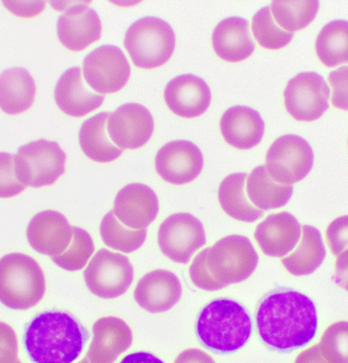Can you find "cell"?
I'll return each instance as SVG.
<instances>
[{"mask_svg": "<svg viewBox=\"0 0 348 363\" xmlns=\"http://www.w3.org/2000/svg\"><path fill=\"white\" fill-rule=\"evenodd\" d=\"M256 325L262 342L276 352H288L308 345L318 331L315 303L304 294L279 289L258 305Z\"/></svg>", "mask_w": 348, "mask_h": 363, "instance_id": "6da1fadb", "label": "cell"}, {"mask_svg": "<svg viewBox=\"0 0 348 363\" xmlns=\"http://www.w3.org/2000/svg\"><path fill=\"white\" fill-rule=\"evenodd\" d=\"M89 334L67 312L47 311L36 315L26 328L24 347L38 363H71L84 350Z\"/></svg>", "mask_w": 348, "mask_h": 363, "instance_id": "7a4b0ae2", "label": "cell"}, {"mask_svg": "<svg viewBox=\"0 0 348 363\" xmlns=\"http://www.w3.org/2000/svg\"><path fill=\"white\" fill-rule=\"evenodd\" d=\"M252 321L247 310L232 299L219 298L205 306L196 323L197 337L205 347L231 354L247 344Z\"/></svg>", "mask_w": 348, "mask_h": 363, "instance_id": "3957f363", "label": "cell"}, {"mask_svg": "<svg viewBox=\"0 0 348 363\" xmlns=\"http://www.w3.org/2000/svg\"><path fill=\"white\" fill-rule=\"evenodd\" d=\"M46 291L44 273L32 257L9 254L0 259V303L12 310L35 307Z\"/></svg>", "mask_w": 348, "mask_h": 363, "instance_id": "277c9868", "label": "cell"}, {"mask_svg": "<svg viewBox=\"0 0 348 363\" xmlns=\"http://www.w3.org/2000/svg\"><path fill=\"white\" fill-rule=\"evenodd\" d=\"M124 47L134 65L142 69H156L172 57L176 34L164 20L145 16L126 30Z\"/></svg>", "mask_w": 348, "mask_h": 363, "instance_id": "5b68a950", "label": "cell"}, {"mask_svg": "<svg viewBox=\"0 0 348 363\" xmlns=\"http://www.w3.org/2000/svg\"><path fill=\"white\" fill-rule=\"evenodd\" d=\"M258 255L245 236L230 235L218 240L208 250L207 267L225 286L244 282L255 272Z\"/></svg>", "mask_w": 348, "mask_h": 363, "instance_id": "8992f818", "label": "cell"}, {"mask_svg": "<svg viewBox=\"0 0 348 363\" xmlns=\"http://www.w3.org/2000/svg\"><path fill=\"white\" fill-rule=\"evenodd\" d=\"M67 156L56 142L40 140L20 147L16 156L18 179L26 187L50 186L66 170Z\"/></svg>", "mask_w": 348, "mask_h": 363, "instance_id": "52a82bcc", "label": "cell"}, {"mask_svg": "<svg viewBox=\"0 0 348 363\" xmlns=\"http://www.w3.org/2000/svg\"><path fill=\"white\" fill-rule=\"evenodd\" d=\"M264 167L269 175L278 183L295 184L304 179L313 169V148L301 136H281L266 152Z\"/></svg>", "mask_w": 348, "mask_h": 363, "instance_id": "ba28073f", "label": "cell"}, {"mask_svg": "<svg viewBox=\"0 0 348 363\" xmlns=\"http://www.w3.org/2000/svg\"><path fill=\"white\" fill-rule=\"evenodd\" d=\"M134 279V269L128 257L101 250L84 271L87 289L99 298L113 299L126 293Z\"/></svg>", "mask_w": 348, "mask_h": 363, "instance_id": "9c48e42d", "label": "cell"}, {"mask_svg": "<svg viewBox=\"0 0 348 363\" xmlns=\"http://www.w3.org/2000/svg\"><path fill=\"white\" fill-rule=\"evenodd\" d=\"M83 74L93 91L106 95L125 86L131 77V67L119 47L105 45L85 57Z\"/></svg>", "mask_w": 348, "mask_h": 363, "instance_id": "30bf717a", "label": "cell"}, {"mask_svg": "<svg viewBox=\"0 0 348 363\" xmlns=\"http://www.w3.org/2000/svg\"><path fill=\"white\" fill-rule=\"evenodd\" d=\"M330 95V87L320 74L299 73L284 89V105L296 121L313 122L327 111Z\"/></svg>", "mask_w": 348, "mask_h": 363, "instance_id": "8fae6325", "label": "cell"}, {"mask_svg": "<svg viewBox=\"0 0 348 363\" xmlns=\"http://www.w3.org/2000/svg\"><path fill=\"white\" fill-rule=\"evenodd\" d=\"M158 244L167 258L186 264L206 244L203 223L191 213L172 214L160 225Z\"/></svg>", "mask_w": 348, "mask_h": 363, "instance_id": "7c38bea8", "label": "cell"}, {"mask_svg": "<svg viewBox=\"0 0 348 363\" xmlns=\"http://www.w3.org/2000/svg\"><path fill=\"white\" fill-rule=\"evenodd\" d=\"M155 168L159 177L170 184H189L203 171V152L192 142L173 140L157 152Z\"/></svg>", "mask_w": 348, "mask_h": 363, "instance_id": "4fadbf2b", "label": "cell"}, {"mask_svg": "<svg viewBox=\"0 0 348 363\" xmlns=\"http://www.w3.org/2000/svg\"><path fill=\"white\" fill-rule=\"evenodd\" d=\"M154 118L140 104H125L118 108L108 119L109 138L120 150H138L154 133Z\"/></svg>", "mask_w": 348, "mask_h": 363, "instance_id": "5bb4252c", "label": "cell"}, {"mask_svg": "<svg viewBox=\"0 0 348 363\" xmlns=\"http://www.w3.org/2000/svg\"><path fill=\"white\" fill-rule=\"evenodd\" d=\"M26 236L35 252L45 256H59L70 246L73 228L60 212L46 210L30 220Z\"/></svg>", "mask_w": 348, "mask_h": 363, "instance_id": "9a60e30c", "label": "cell"}, {"mask_svg": "<svg viewBox=\"0 0 348 363\" xmlns=\"http://www.w3.org/2000/svg\"><path fill=\"white\" fill-rule=\"evenodd\" d=\"M89 3H77L59 18L57 34L61 44L71 52H83L101 40V22Z\"/></svg>", "mask_w": 348, "mask_h": 363, "instance_id": "2e32d148", "label": "cell"}, {"mask_svg": "<svg viewBox=\"0 0 348 363\" xmlns=\"http://www.w3.org/2000/svg\"><path fill=\"white\" fill-rule=\"evenodd\" d=\"M158 212V197L147 185L132 183L116 196L113 213L128 228L133 230L147 228L155 221Z\"/></svg>", "mask_w": 348, "mask_h": 363, "instance_id": "e0dca14e", "label": "cell"}, {"mask_svg": "<svg viewBox=\"0 0 348 363\" xmlns=\"http://www.w3.org/2000/svg\"><path fill=\"white\" fill-rule=\"evenodd\" d=\"M164 98L173 113L184 119H193L207 111L211 103V91L201 77L183 74L169 82Z\"/></svg>", "mask_w": 348, "mask_h": 363, "instance_id": "ac0fdd59", "label": "cell"}, {"mask_svg": "<svg viewBox=\"0 0 348 363\" xmlns=\"http://www.w3.org/2000/svg\"><path fill=\"white\" fill-rule=\"evenodd\" d=\"M93 340L83 362L111 363L131 347L133 333L123 320L105 317L93 325Z\"/></svg>", "mask_w": 348, "mask_h": 363, "instance_id": "d6986e66", "label": "cell"}, {"mask_svg": "<svg viewBox=\"0 0 348 363\" xmlns=\"http://www.w3.org/2000/svg\"><path fill=\"white\" fill-rule=\"evenodd\" d=\"M105 95L97 94L87 85L80 67L68 69L55 87V101L61 111L70 117L81 118L99 109Z\"/></svg>", "mask_w": 348, "mask_h": 363, "instance_id": "ffe728a7", "label": "cell"}, {"mask_svg": "<svg viewBox=\"0 0 348 363\" xmlns=\"http://www.w3.org/2000/svg\"><path fill=\"white\" fill-rule=\"evenodd\" d=\"M182 285L174 273L155 270L138 281L134 298L140 308L150 313H162L172 309L180 301Z\"/></svg>", "mask_w": 348, "mask_h": 363, "instance_id": "44dd1931", "label": "cell"}, {"mask_svg": "<svg viewBox=\"0 0 348 363\" xmlns=\"http://www.w3.org/2000/svg\"><path fill=\"white\" fill-rule=\"evenodd\" d=\"M302 228L290 212L270 214L255 230V240L264 255L284 257L298 244Z\"/></svg>", "mask_w": 348, "mask_h": 363, "instance_id": "7402d4cb", "label": "cell"}, {"mask_svg": "<svg viewBox=\"0 0 348 363\" xmlns=\"http://www.w3.org/2000/svg\"><path fill=\"white\" fill-rule=\"evenodd\" d=\"M220 130L230 146L248 150L262 142L264 122L259 112L245 106L228 109L220 120Z\"/></svg>", "mask_w": 348, "mask_h": 363, "instance_id": "603a6c76", "label": "cell"}, {"mask_svg": "<svg viewBox=\"0 0 348 363\" xmlns=\"http://www.w3.org/2000/svg\"><path fill=\"white\" fill-rule=\"evenodd\" d=\"M213 47L219 58L228 62H241L252 56L255 43L247 20L231 16L220 22L213 33Z\"/></svg>", "mask_w": 348, "mask_h": 363, "instance_id": "cb8c5ba5", "label": "cell"}, {"mask_svg": "<svg viewBox=\"0 0 348 363\" xmlns=\"http://www.w3.org/2000/svg\"><path fill=\"white\" fill-rule=\"evenodd\" d=\"M36 86L23 68H11L0 74V109L16 116L28 111L34 103Z\"/></svg>", "mask_w": 348, "mask_h": 363, "instance_id": "d4e9b609", "label": "cell"}, {"mask_svg": "<svg viewBox=\"0 0 348 363\" xmlns=\"http://www.w3.org/2000/svg\"><path fill=\"white\" fill-rule=\"evenodd\" d=\"M109 117L108 112H101L87 119L81 126L79 133L81 150L87 158L95 162H113L123 152L109 138L107 130Z\"/></svg>", "mask_w": 348, "mask_h": 363, "instance_id": "484cf974", "label": "cell"}, {"mask_svg": "<svg viewBox=\"0 0 348 363\" xmlns=\"http://www.w3.org/2000/svg\"><path fill=\"white\" fill-rule=\"evenodd\" d=\"M246 173H234L228 175L219 186L218 198L223 211L242 222L257 221L262 217L264 211L252 205L246 193Z\"/></svg>", "mask_w": 348, "mask_h": 363, "instance_id": "4316f807", "label": "cell"}, {"mask_svg": "<svg viewBox=\"0 0 348 363\" xmlns=\"http://www.w3.org/2000/svg\"><path fill=\"white\" fill-rule=\"evenodd\" d=\"M246 193L252 205L264 211L284 207L292 197L293 186L274 181L266 167L260 166L248 175Z\"/></svg>", "mask_w": 348, "mask_h": 363, "instance_id": "83f0119b", "label": "cell"}, {"mask_svg": "<svg viewBox=\"0 0 348 363\" xmlns=\"http://www.w3.org/2000/svg\"><path fill=\"white\" fill-rule=\"evenodd\" d=\"M302 235L294 252L282 258L283 266L295 277L313 274L322 264L327 254L322 236L317 228L304 225Z\"/></svg>", "mask_w": 348, "mask_h": 363, "instance_id": "f1b7e54d", "label": "cell"}, {"mask_svg": "<svg viewBox=\"0 0 348 363\" xmlns=\"http://www.w3.org/2000/svg\"><path fill=\"white\" fill-rule=\"evenodd\" d=\"M297 362H348V322L331 324L323 332L319 344L305 350Z\"/></svg>", "mask_w": 348, "mask_h": 363, "instance_id": "f546056e", "label": "cell"}, {"mask_svg": "<svg viewBox=\"0 0 348 363\" xmlns=\"http://www.w3.org/2000/svg\"><path fill=\"white\" fill-rule=\"evenodd\" d=\"M315 54L327 68L348 63V21L335 20L323 26L315 40Z\"/></svg>", "mask_w": 348, "mask_h": 363, "instance_id": "4dcf8cb0", "label": "cell"}, {"mask_svg": "<svg viewBox=\"0 0 348 363\" xmlns=\"http://www.w3.org/2000/svg\"><path fill=\"white\" fill-rule=\"evenodd\" d=\"M101 236L103 242L118 252L131 254L140 250L146 240V228L133 230L120 223L113 211H109L101 220Z\"/></svg>", "mask_w": 348, "mask_h": 363, "instance_id": "1f68e13d", "label": "cell"}, {"mask_svg": "<svg viewBox=\"0 0 348 363\" xmlns=\"http://www.w3.org/2000/svg\"><path fill=\"white\" fill-rule=\"evenodd\" d=\"M272 16L276 23L286 30L294 33L307 28L315 20L319 10L318 1H274Z\"/></svg>", "mask_w": 348, "mask_h": 363, "instance_id": "d6a6232c", "label": "cell"}, {"mask_svg": "<svg viewBox=\"0 0 348 363\" xmlns=\"http://www.w3.org/2000/svg\"><path fill=\"white\" fill-rule=\"evenodd\" d=\"M252 30L258 44L270 50L284 48L294 36L293 33L286 32L276 23L270 7L262 8L252 16Z\"/></svg>", "mask_w": 348, "mask_h": 363, "instance_id": "836d02e7", "label": "cell"}, {"mask_svg": "<svg viewBox=\"0 0 348 363\" xmlns=\"http://www.w3.org/2000/svg\"><path fill=\"white\" fill-rule=\"evenodd\" d=\"M93 238L86 230L73 228V238L68 250L59 256L52 257V262L67 271H80L94 254Z\"/></svg>", "mask_w": 348, "mask_h": 363, "instance_id": "e575fe53", "label": "cell"}, {"mask_svg": "<svg viewBox=\"0 0 348 363\" xmlns=\"http://www.w3.org/2000/svg\"><path fill=\"white\" fill-rule=\"evenodd\" d=\"M26 189L16 172V156L0 152V198L14 197Z\"/></svg>", "mask_w": 348, "mask_h": 363, "instance_id": "d590c367", "label": "cell"}, {"mask_svg": "<svg viewBox=\"0 0 348 363\" xmlns=\"http://www.w3.org/2000/svg\"><path fill=\"white\" fill-rule=\"evenodd\" d=\"M208 250L209 248H206L195 257L192 266L189 267V277L192 279L193 284L203 291H219L225 289V286L213 277L207 267Z\"/></svg>", "mask_w": 348, "mask_h": 363, "instance_id": "8d00e7d4", "label": "cell"}, {"mask_svg": "<svg viewBox=\"0 0 348 363\" xmlns=\"http://www.w3.org/2000/svg\"><path fill=\"white\" fill-rule=\"evenodd\" d=\"M329 83L332 89V106L348 111V67L332 71L329 74Z\"/></svg>", "mask_w": 348, "mask_h": 363, "instance_id": "74e56055", "label": "cell"}, {"mask_svg": "<svg viewBox=\"0 0 348 363\" xmlns=\"http://www.w3.org/2000/svg\"><path fill=\"white\" fill-rule=\"evenodd\" d=\"M327 242L330 250L335 256L348 248V216L337 218L332 221L327 228Z\"/></svg>", "mask_w": 348, "mask_h": 363, "instance_id": "f35d334b", "label": "cell"}, {"mask_svg": "<svg viewBox=\"0 0 348 363\" xmlns=\"http://www.w3.org/2000/svg\"><path fill=\"white\" fill-rule=\"evenodd\" d=\"M13 362H20L17 335L11 326L0 322V363Z\"/></svg>", "mask_w": 348, "mask_h": 363, "instance_id": "ab89813d", "label": "cell"}, {"mask_svg": "<svg viewBox=\"0 0 348 363\" xmlns=\"http://www.w3.org/2000/svg\"><path fill=\"white\" fill-rule=\"evenodd\" d=\"M44 1H5L4 6L20 18H33L44 10Z\"/></svg>", "mask_w": 348, "mask_h": 363, "instance_id": "60d3db41", "label": "cell"}, {"mask_svg": "<svg viewBox=\"0 0 348 363\" xmlns=\"http://www.w3.org/2000/svg\"><path fill=\"white\" fill-rule=\"evenodd\" d=\"M333 281L342 289L348 291V248L339 255L335 263Z\"/></svg>", "mask_w": 348, "mask_h": 363, "instance_id": "b9f144b4", "label": "cell"}]
</instances>
